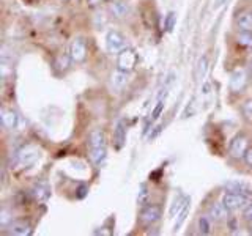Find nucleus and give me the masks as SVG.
<instances>
[{
  "instance_id": "nucleus-12",
  "label": "nucleus",
  "mask_w": 252,
  "mask_h": 236,
  "mask_svg": "<svg viewBox=\"0 0 252 236\" xmlns=\"http://www.w3.org/2000/svg\"><path fill=\"white\" fill-rule=\"evenodd\" d=\"M126 84H128V73L122 69H115L112 74H110V87L115 90V91H122Z\"/></svg>"
},
{
  "instance_id": "nucleus-27",
  "label": "nucleus",
  "mask_w": 252,
  "mask_h": 236,
  "mask_svg": "<svg viewBox=\"0 0 252 236\" xmlns=\"http://www.w3.org/2000/svg\"><path fill=\"white\" fill-rule=\"evenodd\" d=\"M208 55H202V59L199 61V79L203 81L205 76H207V69H208Z\"/></svg>"
},
{
  "instance_id": "nucleus-11",
  "label": "nucleus",
  "mask_w": 252,
  "mask_h": 236,
  "mask_svg": "<svg viewBox=\"0 0 252 236\" xmlns=\"http://www.w3.org/2000/svg\"><path fill=\"white\" fill-rule=\"evenodd\" d=\"M8 233L14 236H29L32 233V225L27 220H13L8 227Z\"/></svg>"
},
{
  "instance_id": "nucleus-17",
  "label": "nucleus",
  "mask_w": 252,
  "mask_h": 236,
  "mask_svg": "<svg viewBox=\"0 0 252 236\" xmlns=\"http://www.w3.org/2000/svg\"><path fill=\"white\" fill-rule=\"evenodd\" d=\"M236 29L241 31H252V11H244L241 13L235 21Z\"/></svg>"
},
{
  "instance_id": "nucleus-18",
  "label": "nucleus",
  "mask_w": 252,
  "mask_h": 236,
  "mask_svg": "<svg viewBox=\"0 0 252 236\" xmlns=\"http://www.w3.org/2000/svg\"><path fill=\"white\" fill-rule=\"evenodd\" d=\"M191 199V197H186V195H183V194H178L175 199H173V202H172V206H170V217H175L178 212L183 209V206L188 203V200Z\"/></svg>"
},
{
  "instance_id": "nucleus-22",
  "label": "nucleus",
  "mask_w": 252,
  "mask_h": 236,
  "mask_svg": "<svg viewBox=\"0 0 252 236\" xmlns=\"http://www.w3.org/2000/svg\"><path fill=\"white\" fill-rule=\"evenodd\" d=\"M225 189H227V192H236V194H244V195H248L251 192V189L246 184L238 183V181H228V183H225Z\"/></svg>"
},
{
  "instance_id": "nucleus-15",
  "label": "nucleus",
  "mask_w": 252,
  "mask_h": 236,
  "mask_svg": "<svg viewBox=\"0 0 252 236\" xmlns=\"http://www.w3.org/2000/svg\"><path fill=\"white\" fill-rule=\"evenodd\" d=\"M19 123L18 114L11 109H2V124L6 129H14Z\"/></svg>"
},
{
  "instance_id": "nucleus-1",
  "label": "nucleus",
  "mask_w": 252,
  "mask_h": 236,
  "mask_svg": "<svg viewBox=\"0 0 252 236\" xmlns=\"http://www.w3.org/2000/svg\"><path fill=\"white\" fill-rule=\"evenodd\" d=\"M249 147H251V140L246 134H243V132L236 134L230 142V147H228V154H230V157H233L235 161H241L244 159V156H246Z\"/></svg>"
},
{
  "instance_id": "nucleus-14",
  "label": "nucleus",
  "mask_w": 252,
  "mask_h": 236,
  "mask_svg": "<svg viewBox=\"0 0 252 236\" xmlns=\"http://www.w3.org/2000/svg\"><path fill=\"white\" fill-rule=\"evenodd\" d=\"M89 145L90 149L94 148H106V136L102 129H93L89 136Z\"/></svg>"
},
{
  "instance_id": "nucleus-8",
  "label": "nucleus",
  "mask_w": 252,
  "mask_h": 236,
  "mask_svg": "<svg viewBox=\"0 0 252 236\" xmlns=\"http://www.w3.org/2000/svg\"><path fill=\"white\" fill-rule=\"evenodd\" d=\"M107 11L114 19L122 21L129 16L131 8L126 0H112V2H109V5H107Z\"/></svg>"
},
{
  "instance_id": "nucleus-20",
  "label": "nucleus",
  "mask_w": 252,
  "mask_h": 236,
  "mask_svg": "<svg viewBox=\"0 0 252 236\" xmlns=\"http://www.w3.org/2000/svg\"><path fill=\"white\" fill-rule=\"evenodd\" d=\"M197 228H199L200 235H210L213 230V219L207 214V216H200L197 219Z\"/></svg>"
},
{
  "instance_id": "nucleus-6",
  "label": "nucleus",
  "mask_w": 252,
  "mask_h": 236,
  "mask_svg": "<svg viewBox=\"0 0 252 236\" xmlns=\"http://www.w3.org/2000/svg\"><path fill=\"white\" fill-rule=\"evenodd\" d=\"M137 60H139V57H137L136 51L126 47V49H123L117 55V68L122 71H126V73H131V71L136 68Z\"/></svg>"
},
{
  "instance_id": "nucleus-10",
  "label": "nucleus",
  "mask_w": 252,
  "mask_h": 236,
  "mask_svg": "<svg viewBox=\"0 0 252 236\" xmlns=\"http://www.w3.org/2000/svg\"><path fill=\"white\" fill-rule=\"evenodd\" d=\"M228 212L230 211L225 208V205L222 202H213L208 206L207 214L215 220V222H222V220L228 219Z\"/></svg>"
},
{
  "instance_id": "nucleus-28",
  "label": "nucleus",
  "mask_w": 252,
  "mask_h": 236,
  "mask_svg": "<svg viewBox=\"0 0 252 236\" xmlns=\"http://www.w3.org/2000/svg\"><path fill=\"white\" fill-rule=\"evenodd\" d=\"M11 222H13V217L10 214V211H8L6 208H3L2 212H0V225H2L3 228H8Z\"/></svg>"
},
{
  "instance_id": "nucleus-26",
  "label": "nucleus",
  "mask_w": 252,
  "mask_h": 236,
  "mask_svg": "<svg viewBox=\"0 0 252 236\" xmlns=\"http://www.w3.org/2000/svg\"><path fill=\"white\" fill-rule=\"evenodd\" d=\"M106 157V148H94L90 149V159L94 164H101V161Z\"/></svg>"
},
{
  "instance_id": "nucleus-32",
  "label": "nucleus",
  "mask_w": 252,
  "mask_h": 236,
  "mask_svg": "<svg viewBox=\"0 0 252 236\" xmlns=\"http://www.w3.org/2000/svg\"><path fill=\"white\" fill-rule=\"evenodd\" d=\"M87 194H89V186H87V184H81L77 187V192H76L77 199H84Z\"/></svg>"
},
{
  "instance_id": "nucleus-34",
  "label": "nucleus",
  "mask_w": 252,
  "mask_h": 236,
  "mask_svg": "<svg viewBox=\"0 0 252 236\" xmlns=\"http://www.w3.org/2000/svg\"><path fill=\"white\" fill-rule=\"evenodd\" d=\"M225 2H227V0H216V3H215V10H219L220 6L225 5Z\"/></svg>"
},
{
  "instance_id": "nucleus-5",
  "label": "nucleus",
  "mask_w": 252,
  "mask_h": 236,
  "mask_svg": "<svg viewBox=\"0 0 252 236\" xmlns=\"http://www.w3.org/2000/svg\"><path fill=\"white\" fill-rule=\"evenodd\" d=\"M249 76L244 68H235L233 73L230 74V82H228V88L232 93H243L244 88L248 87Z\"/></svg>"
},
{
  "instance_id": "nucleus-9",
  "label": "nucleus",
  "mask_w": 252,
  "mask_h": 236,
  "mask_svg": "<svg viewBox=\"0 0 252 236\" xmlns=\"http://www.w3.org/2000/svg\"><path fill=\"white\" fill-rule=\"evenodd\" d=\"M39 149L35 148V147H26L24 149L18 153V162L24 167H29V165L35 164L38 159H39Z\"/></svg>"
},
{
  "instance_id": "nucleus-37",
  "label": "nucleus",
  "mask_w": 252,
  "mask_h": 236,
  "mask_svg": "<svg viewBox=\"0 0 252 236\" xmlns=\"http://www.w3.org/2000/svg\"><path fill=\"white\" fill-rule=\"evenodd\" d=\"M62 2H69V0H62Z\"/></svg>"
},
{
  "instance_id": "nucleus-31",
  "label": "nucleus",
  "mask_w": 252,
  "mask_h": 236,
  "mask_svg": "<svg viewBox=\"0 0 252 236\" xmlns=\"http://www.w3.org/2000/svg\"><path fill=\"white\" fill-rule=\"evenodd\" d=\"M164 110V101H159L156 104V107H155V110H153V114H152V121H156L158 118L161 117V112Z\"/></svg>"
},
{
  "instance_id": "nucleus-21",
  "label": "nucleus",
  "mask_w": 252,
  "mask_h": 236,
  "mask_svg": "<svg viewBox=\"0 0 252 236\" xmlns=\"http://www.w3.org/2000/svg\"><path fill=\"white\" fill-rule=\"evenodd\" d=\"M235 41L238 46L246 47V49H252V31H241L238 30V33L235 36Z\"/></svg>"
},
{
  "instance_id": "nucleus-30",
  "label": "nucleus",
  "mask_w": 252,
  "mask_h": 236,
  "mask_svg": "<svg viewBox=\"0 0 252 236\" xmlns=\"http://www.w3.org/2000/svg\"><path fill=\"white\" fill-rule=\"evenodd\" d=\"M243 219H244V222H246L248 225L252 224V202L243 209Z\"/></svg>"
},
{
  "instance_id": "nucleus-23",
  "label": "nucleus",
  "mask_w": 252,
  "mask_h": 236,
  "mask_svg": "<svg viewBox=\"0 0 252 236\" xmlns=\"http://www.w3.org/2000/svg\"><path fill=\"white\" fill-rule=\"evenodd\" d=\"M189 209H191V199L188 200V203L183 206V209H181L178 214H177V220H175V225H173V232H178L180 228H181V225L185 224V220H186V217H188V214H189Z\"/></svg>"
},
{
  "instance_id": "nucleus-16",
  "label": "nucleus",
  "mask_w": 252,
  "mask_h": 236,
  "mask_svg": "<svg viewBox=\"0 0 252 236\" xmlns=\"http://www.w3.org/2000/svg\"><path fill=\"white\" fill-rule=\"evenodd\" d=\"M71 61H73V59H71V55H69V54H68V55L60 54V55H57V57L54 59L52 66H54L55 71H57V73L62 74V73H66V71L69 69Z\"/></svg>"
},
{
  "instance_id": "nucleus-24",
  "label": "nucleus",
  "mask_w": 252,
  "mask_h": 236,
  "mask_svg": "<svg viewBox=\"0 0 252 236\" xmlns=\"http://www.w3.org/2000/svg\"><path fill=\"white\" fill-rule=\"evenodd\" d=\"M148 199H150V191H148V187L145 183H142L140 184V191L137 194V205L142 208V206H145V205H148Z\"/></svg>"
},
{
  "instance_id": "nucleus-2",
  "label": "nucleus",
  "mask_w": 252,
  "mask_h": 236,
  "mask_svg": "<svg viewBox=\"0 0 252 236\" xmlns=\"http://www.w3.org/2000/svg\"><path fill=\"white\" fill-rule=\"evenodd\" d=\"M161 216H162V208L159 206V205L148 203V205H145V206H142L140 214H139V220L144 227H152L161 219Z\"/></svg>"
},
{
  "instance_id": "nucleus-25",
  "label": "nucleus",
  "mask_w": 252,
  "mask_h": 236,
  "mask_svg": "<svg viewBox=\"0 0 252 236\" xmlns=\"http://www.w3.org/2000/svg\"><path fill=\"white\" fill-rule=\"evenodd\" d=\"M241 114H243L244 120L252 123V98L251 99H246L241 104Z\"/></svg>"
},
{
  "instance_id": "nucleus-13",
  "label": "nucleus",
  "mask_w": 252,
  "mask_h": 236,
  "mask_svg": "<svg viewBox=\"0 0 252 236\" xmlns=\"http://www.w3.org/2000/svg\"><path fill=\"white\" fill-rule=\"evenodd\" d=\"M30 192H32V197H33L36 202H46L47 199H49V195H51L49 186H47L46 183H43V181L36 183L33 187H32Z\"/></svg>"
},
{
  "instance_id": "nucleus-19",
  "label": "nucleus",
  "mask_w": 252,
  "mask_h": 236,
  "mask_svg": "<svg viewBox=\"0 0 252 236\" xmlns=\"http://www.w3.org/2000/svg\"><path fill=\"white\" fill-rule=\"evenodd\" d=\"M125 140H126V128H125L123 121H120V123L117 124L115 132H114V144H115V148L120 149L125 145Z\"/></svg>"
},
{
  "instance_id": "nucleus-4",
  "label": "nucleus",
  "mask_w": 252,
  "mask_h": 236,
  "mask_svg": "<svg viewBox=\"0 0 252 236\" xmlns=\"http://www.w3.org/2000/svg\"><path fill=\"white\" fill-rule=\"evenodd\" d=\"M106 49L112 55H118L123 49H126V39L118 30L112 29L106 33Z\"/></svg>"
},
{
  "instance_id": "nucleus-3",
  "label": "nucleus",
  "mask_w": 252,
  "mask_h": 236,
  "mask_svg": "<svg viewBox=\"0 0 252 236\" xmlns=\"http://www.w3.org/2000/svg\"><path fill=\"white\" fill-rule=\"evenodd\" d=\"M222 202L225 205V208L228 211H238V209H244L251 203L249 197L244 194H236V192H224L222 195Z\"/></svg>"
},
{
  "instance_id": "nucleus-29",
  "label": "nucleus",
  "mask_w": 252,
  "mask_h": 236,
  "mask_svg": "<svg viewBox=\"0 0 252 236\" xmlns=\"http://www.w3.org/2000/svg\"><path fill=\"white\" fill-rule=\"evenodd\" d=\"M173 26H175V13L170 11V13L167 14V18H165V22H164L165 31H172Z\"/></svg>"
},
{
  "instance_id": "nucleus-7",
  "label": "nucleus",
  "mask_w": 252,
  "mask_h": 236,
  "mask_svg": "<svg viewBox=\"0 0 252 236\" xmlns=\"http://www.w3.org/2000/svg\"><path fill=\"white\" fill-rule=\"evenodd\" d=\"M69 55L73 59V63H84L87 59V41L82 36H76L69 46Z\"/></svg>"
},
{
  "instance_id": "nucleus-33",
  "label": "nucleus",
  "mask_w": 252,
  "mask_h": 236,
  "mask_svg": "<svg viewBox=\"0 0 252 236\" xmlns=\"http://www.w3.org/2000/svg\"><path fill=\"white\" fill-rule=\"evenodd\" d=\"M244 161H246V164L249 165V167H252V147H249L246 156H244Z\"/></svg>"
},
{
  "instance_id": "nucleus-35",
  "label": "nucleus",
  "mask_w": 252,
  "mask_h": 236,
  "mask_svg": "<svg viewBox=\"0 0 252 236\" xmlns=\"http://www.w3.org/2000/svg\"><path fill=\"white\" fill-rule=\"evenodd\" d=\"M102 2V0H87V3H89V6H96Z\"/></svg>"
},
{
  "instance_id": "nucleus-36",
  "label": "nucleus",
  "mask_w": 252,
  "mask_h": 236,
  "mask_svg": "<svg viewBox=\"0 0 252 236\" xmlns=\"http://www.w3.org/2000/svg\"><path fill=\"white\" fill-rule=\"evenodd\" d=\"M102 2H107L109 3V2H112V0H102Z\"/></svg>"
}]
</instances>
